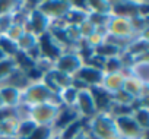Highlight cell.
Here are the masks:
<instances>
[{
	"label": "cell",
	"instance_id": "d590c367",
	"mask_svg": "<svg viewBox=\"0 0 149 139\" xmlns=\"http://www.w3.org/2000/svg\"><path fill=\"white\" fill-rule=\"evenodd\" d=\"M130 25H132L133 35H140L145 29H148V18L136 16V18L130 19Z\"/></svg>",
	"mask_w": 149,
	"mask_h": 139
},
{
	"label": "cell",
	"instance_id": "ffe728a7",
	"mask_svg": "<svg viewBox=\"0 0 149 139\" xmlns=\"http://www.w3.org/2000/svg\"><path fill=\"white\" fill-rule=\"evenodd\" d=\"M6 81H8L6 87H13V88H16V89H19V91H24L25 88H28V87L31 85V84L28 82L25 73L21 72V71H18V69H15V71L12 72V75H10Z\"/></svg>",
	"mask_w": 149,
	"mask_h": 139
},
{
	"label": "cell",
	"instance_id": "7a4b0ae2",
	"mask_svg": "<svg viewBox=\"0 0 149 139\" xmlns=\"http://www.w3.org/2000/svg\"><path fill=\"white\" fill-rule=\"evenodd\" d=\"M21 103L32 107V105H38V104H44V103H51L57 107L61 105L60 97L57 94H53L42 82L40 84H31L28 88H25L21 92Z\"/></svg>",
	"mask_w": 149,
	"mask_h": 139
},
{
	"label": "cell",
	"instance_id": "e575fe53",
	"mask_svg": "<svg viewBox=\"0 0 149 139\" xmlns=\"http://www.w3.org/2000/svg\"><path fill=\"white\" fill-rule=\"evenodd\" d=\"M123 69V64L120 61L118 57H110L105 59L104 63V75H110V73H120Z\"/></svg>",
	"mask_w": 149,
	"mask_h": 139
},
{
	"label": "cell",
	"instance_id": "3957f363",
	"mask_svg": "<svg viewBox=\"0 0 149 139\" xmlns=\"http://www.w3.org/2000/svg\"><path fill=\"white\" fill-rule=\"evenodd\" d=\"M57 105L51 104V103H44V104H38V105H32L29 110V119L32 122H35L37 124H47L51 126V123L54 122L57 113H58Z\"/></svg>",
	"mask_w": 149,
	"mask_h": 139
},
{
	"label": "cell",
	"instance_id": "4316f807",
	"mask_svg": "<svg viewBox=\"0 0 149 139\" xmlns=\"http://www.w3.org/2000/svg\"><path fill=\"white\" fill-rule=\"evenodd\" d=\"M88 9H89V12L100 13V15H110L111 13V5L107 0H89Z\"/></svg>",
	"mask_w": 149,
	"mask_h": 139
},
{
	"label": "cell",
	"instance_id": "8d00e7d4",
	"mask_svg": "<svg viewBox=\"0 0 149 139\" xmlns=\"http://www.w3.org/2000/svg\"><path fill=\"white\" fill-rule=\"evenodd\" d=\"M111 15H100V13H88V21L95 27V28H101V27H107L108 21H110Z\"/></svg>",
	"mask_w": 149,
	"mask_h": 139
},
{
	"label": "cell",
	"instance_id": "d6a6232c",
	"mask_svg": "<svg viewBox=\"0 0 149 139\" xmlns=\"http://www.w3.org/2000/svg\"><path fill=\"white\" fill-rule=\"evenodd\" d=\"M15 69H16V66H15L13 59H9V57L3 59L0 61V82H5L12 75V72Z\"/></svg>",
	"mask_w": 149,
	"mask_h": 139
},
{
	"label": "cell",
	"instance_id": "9a60e30c",
	"mask_svg": "<svg viewBox=\"0 0 149 139\" xmlns=\"http://www.w3.org/2000/svg\"><path fill=\"white\" fill-rule=\"evenodd\" d=\"M28 21H29V24H31V27H32V31H34V34H35L37 37L48 31L50 19H48L42 12H40L38 9L34 10V12H31V13L28 15Z\"/></svg>",
	"mask_w": 149,
	"mask_h": 139
},
{
	"label": "cell",
	"instance_id": "9c48e42d",
	"mask_svg": "<svg viewBox=\"0 0 149 139\" xmlns=\"http://www.w3.org/2000/svg\"><path fill=\"white\" fill-rule=\"evenodd\" d=\"M74 107L78 108L81 117L85 119V120H91L97 114L95 104H94L92 95L89 92V88L88 89L78 91V100H76V105H74Z\"/></svg>",
	"mask_w": 149,
	"mask_h": 139
},
{
	"label": "cell",
	"instance_id": "e0dca14e",
	"mask_svg": "<svg viewBox=\"0 0 149 139\" xmlns=\"http://www.w3.org/2000/svg\"><path fill=\"white\" fill-rule=\"evenodd\" d=\"M85 126H86V120L79 117L78 120H74L69 126H66L60 133H57V136H58V139H74L79 133H82L85 130Z\"/></svg>",
	"mask_w": 149,
	"mask_h": 139
},
{
	"label": "cell",
	"instance_id": "c3c4849f",
	"mask_svg": "<svg viewBox=\"0 0 149 139\" xmlns=\"http://www.w3.org/2000/svg\"><path fill=\"white\" fill-rule=\"evenodd\" d=\"M0 139H18L16 136H0Z\"/></svg>",
	"mask_w": 149,
	"mask_h": 139
},
{
	"label": "cell",
	"instance_id": "bcb514c9",
	"mask_svg": "<svg viewBox=\"0 0 149 139\" xmlns=\"http://www.w3.org/2000/svg\"><path fill=\"white\" fill-rule=\"evenodd\" d=\"M12 116H16L15 114V108H8V107L0 108V122L8 119V117H12Z\"/></svg>",
	"mask_w": 149,
	"mask_h": 139
},
{
	"label": "cell",
	"instance_id": "ac0fdd59",
	"mask_svg": "<svg viewBox=\"0 0 149 139\" xmlns=\"http://www.w3.org/2000/svg\"><path fill=\"white\" fill-rule=\"evenodd\" d=\"M124 85V78L121 76V73H110V75H104L102 84L101 87L104 89H107L110 94H114L120 89H123Z\"/></svg>",
	"mask_w": 149,
	"mask_h": 139
},
{
	"label": "cell",
	"instance_id": "8992f818",
	"mask_svg": "<svg viewBox=\"0 0 149 139\" xmlns=\"http://www.w3.org/2000/svg\"><path fill=\"white\" fill-rule=\"evenodd\" d=\"M38 48L41 51V57H44L53 63L64 53V50L53 40V37L50 35L48 31L38 35Z\"/></svg>",
	"mask_w": 149,
	"mask_h": 139
},
{
	"label": "cell",
	"instance_id": "83f0119b",
	"mask_svg": "<svg viewBox=\"0 0 149 139\" xmlns=\"http://www.w3.org/2000/svg\"><path fill=\"white\" fill-rule=\"evenodd\" d=\"M48 75L51 76V79L57 84V87L60 89L63 88H67V87H72V81H73V76H69L63 72H58L56 71V69H51V71L48 72Z\"/></svg>",
	"mask_w": 149,
	"mask_h": 139
},
{
	"label": "cell",
	"instance_id": "2e32d148",
	"mask_svg": "<svg viewBox=\"0 0 149 139\" xmlns=\"http://www.w3.org/2000/svg\"><path fill=\"white\" fill-rule=\"evenodd\" d=\"M21 92L19 89L13 87H0V97L3 100L5 107L8 108H16L21 104Z\"/></svg>",
	"mask_w": 149,
	"mask_h": 139
},
{
	"label": "cell",
	"instance_id": "277c9868",
	"mask_svg": "<svg viewBox=\"0 0 149 139\" xmlns=\"http://www.w3.org/2000/svg\"><path fill=\"white\" fill-rule=\"evenodd\" d=\"M82 64H84V61L78 56V53H74V51H64L54 61V67L53 69H56V71H58V72H63V73H66L69 76H73L82 67Z\"/></svg>",
	"mask_w": 149,
	"mask_h": 139
},
{
	"label": "cell",
	"instance_id": "52a82bcc",
	"mask_svg": "<svg viewBox=\"0 0 149 139\" xmlns=\"http://www.w3.org/2000/svg\"><path fill=\"white\" fill-rule=\"evenodd\" d=\"M114 123H116L118 135L123 139H140V136L145 132L137 126V123L134 122V119L132 116L117 117V119H114Z\"/></svg>",
	"mask_w": 149,
	"mask_h": 139
},
{
	"label": "cell",
	"instance_id": "1f68e13d",
	"mask_svg": "<svg viewBox=\"0 0 149 139\" xmlns=\"http://www.w3.org/2000/svg\"><path fill=\"white\" fill-rule=\"evenodd\" d=\"M53 136H54V132H53L51 126L37 124V127L34 129V132L26 139H51Z\"/></svg>",
	"mask_w": 149,
	"mask_h": 139
},
{
	"label": "cell",
	"instance_id": "7dc6e473",
	"mask_svg": "<svg viewBox=\"0 0 149 139\" xmlns=\"http://www.w3.org/2000/svg\"><path fill=\"white\" fill-rule=\"evenodd\" d=\"M74 139H88V138H86V132L84 130L82 133H79V135H78L76 138H74Z\"/></svg>",
	"mask_w": 149,
	"mask_h": 139
},
{
	"label": "cell",
	"instance_id": "ba28073f",
	"mask_svg": "<svg viewBox=\"0 0 149 139\" xmlns=\"http://www.w3.org/2000/svg\"><path fill=\"white\" fill-rule=\"evenodd\" d=\"M81 117L79 111L76 107H66V105H60L58 113L54 119V122L51 123V129L53 132H61L66 126H69L72 122L78 120Z\"/></svg>",
	"mask_w": 149,
	"mask_h": 139
},
{
	"label": "cell",
	"instance_id": "7402d4cb",
	"mask_svg": "<svg viewBox=\"0 0 149 139\" xmlns=\"http://www.w3.org/2000/svg\"><path fill=\"white\" fill-rule=\"evenodd\" d=\"M13 61H15V66H16L18 71H21V72H24V73L28 72L29 69H32V67L35 66V61H34L32 59H29L25 51H21V50L15 54Z\"/></svg>",
	"mask_w": 149,
	"mask_h": 139
},
{
	"label": "cell",
	"instance_id": "b9f144b4",
	"mask_svg": "<svg viewBox=\"0 0 149 139\" xmlns=\"http://www.w3.org/2000/svg\"><path fill=\"white\" fill-rule=\"evenodd\" d=\"M79 27V32H81V37H82V40H86L89 35H92L95 31H97V28L86 19V21H84L81 25H78Z\"/></svg>",
	"mask_w": 149,
	"mask_h": 139
},
{
	"label": "cell",
	"instance_id": "4fadbf2b",
	"mask_svg": "<svg viewBox=\"0 0 149 139\" xmlns=\"http://www.w3.org/2000/svg\"><path fill=\"white\" fill-rule=\"evenodd\" d=\"M89 92L92 95L97 113H108V110H110V107L113 104L111 94L107 89H104L102 87H91Z\"/></svg>",
	"mask_w": 149,
	"mask_h": 139
},
{
	"label": "cell",
	"instance_id": "7c38bea8",
	"mask_svg": "<svg viewBox=\"0 0 149 139\" xmlns=\"http://www.w3.org/2000/svg\"><path fill=\"white\" fill-rule=\"evenodd\" d=\"M111 5V16H117V18H124V19H133L136 16H139L137 13V2H110Z\"/></svg>",
	"mask_w": 149,
	"mask_h": 139
},
{
	"label": "cell",
	"instance_id": "d4e9b609",
	"mask_svg": "<svg viewBox=\"0 0 149 139\" xmlns=\"http://www.w3.org/2000/svg\"><path fill=\"white\" fill-rule=\"evenodd\" d=\"M58 97H60L61 105H66V107H74V105H76V100H78V89H74L73 87L63 88V89L60 91Z\"/></svg>",
	"mask_w": 149,
	"mask_h": 139
},
{
	"label": "cell",
	"instance_id": "f1b7e54d",
	"mask_svg": "<svg viewBox=\"0 0 149 139\" xmlns=\"http://www.w3.org/2000/svg\"><path fill=\"white\" fill-rule=\"evenodd\" d=\"M16 44H18V48H19L21 51H28L29 48H32V47H35V45L38 44V37H37L35 34L24 32V34L21 35V38L16 41Z\"/></svg>",
	"mask_w": 149,
	"mask_h": 139
},
{
	"label": "cell",
	"instance_id": "8fae6325",
	"mask_svg": "<svg viewBox=\"0 0 149 139\" xmlns=\"http://www.w3.org/2000/svg\"><path fill=\"white\" fill-rule=\"evenodd\" d=\"M73 78H76L79 81H82L85 85L91 87H101L102 79H104V72L97 71L94 67H89L86 64H82V67L73 75Z\"/></svg>",
	"mask_w": 149,
	"mask_h": 139
},
{
	"label": "cell",
	"instance_id": "f546056e",
	"mask_svg": "<svg viewBox=\"0 0 149 139\" xmlns=\"http://www.w3.org/2000/svg\"><path fill=\"white\" fill-rule=\"evenodd\" d=\"M132 117L134 119V122L137 123V126L142 130H148L149 129V110L148 108H137V110H134Z\"/></svg>",
	"mask_w": 149,
	"mask_h": 139
},
{
	"label": "cell",
	"instance_id": "7bdbcfd3",
	"mask_svg": "<svg viewBox=\"0 0 149 139\" xmlns=\"http://www.w3.org/2000/svg\"><path fill=\"white\" fill-rule=\"evenodd\" d=\"M24 34V28H22V25H15V24H12V27L6 31V37L9 38V40H12V41H18L19 38H21V35Z\"/></svg>",
	"mask_w": 149,
	"mask_h": 139
},
{
	"label": "cell",
	"instance_id": "44dd1931",
	"mask_svg": "<svg viewBox=\"0 0 149 139\" xmlns=\"http://www.w3.org/2000/svg\"><path fill=\"white\" fill-rule=\"evenodd\" d=\"M19 120L16 116L8 117L0 122V136H16Z\"/></svg>",
	"mask_w": 149,
	"mask_h": 139
},
{
	"label": "cell",
	"instance_id": "ee69618b",
	"mask_svg": "<svg viewBox=\"0 0 149 139\" xmlns=\"http://www.w3.org/2000/svg\"><path fill=\"white\" fill-rule=\"evenodd\" d=\"M104 40H105V37L102 35V34H100V32H94L92 35H89L85 41L88 43V45L91 47V48H95V47H98V45H101L102 43H104Z\"/></svg>",
	"mask_w": 149,
	"mask_h": 139
},
{
	"label": "cell",
	"instance_id": "681fc988",
	"mask_svg": "<svg viewBox=\"0 0 149 139\" xmlns=\"http://www.w3.org/2000/svg\"><path fill=\"white\" fill-rule=\"evenodd\" d=\"M140 139H148V130H145V132H143V135L140 136Z\"/></svg>",
	"mask_w": 149,
	"mask_h": 139
},
{
	"label": "cell",
	"instance_id": "5bb4252c",
	"mask_svg": "<svg viewBox=\"0 0 149 139\" xmlns=\"http://www.w3.org/2000/svg\"><path fill=\"white\" fill-rule=\"evenodd\" d=\"M123 89L126 92H129L133 98H139V97H148V82H142L139 78L132 76L124 79V85Z\"/></svg>",
	"mask_w": 149,
	"mask_h": 139
},
{
	"label": "cell",
	"instance_id": "60d3db41",
	"mask_svg": "<svg viewBox=\"0 0 149 139\" xmlns=\"http://www.w3.org/2000/svg\"><path fill=\"white\" fill-rule=\"evenodd\" d=\"M104 63H105V59L101 57V56H97L95 53H94L89 59H86V60L84 61V64H86V66H89V67H94V69H97V71H101V72H104Z\"/></svg>",
	"mask_w": 149,
	"mask_h": 139
},
{
	"label": "cell",
	"instance_id": "603a6c76",
	"mask_svg": "<svg viewBox=\"0 0 149 139\" xmlns=\"http://www.w3.org/2000/svg\"><path fill=\"white\" fill-rule=\"evenodd\" d=\"M86 19H88V13L86 12L73 9V8H70L67 10V13L63 16V21L66 22V25H81Z\"/></svg>",
	"mask_w": 149,
	"mask_h": 139
},
{
	"label": "cell",
	"instance_id": "484cf974",
	"mask_svg": "<svg viewBox=\"0 0 149 139\" xmlns=\"http://www.w3.org/2000/svg\"><path fill=\"white\" fill-rule=\"evenodd\" d=\"M0 50H2V53L9 59H13L15 54L19 51L18 44L15 41L9 40L6 35H0Z\"/></svg>",
	"mask_w": 149,
	"mask_h": 139
},
{
	"label": "cell",
	"instance_id": "f6af8a7d",
	"mask_svg": "<svg viewBox=\"0 0 149 139\" xmlns=\"http://www.w3.org/2000/svg\"><path fill=\"white\" fill-rule=\"evenodd\" d=\"M12 13L10 15H3L0 16V35H5L6 31L12 27Z\"/></svg>",
	"mask_w": 149,
	"mask_h": 139
},
{
	"label": "cell",
	"instance_id": "6da1fadb",
	"mask_svg": "<svg viewBox=\"0 0 149 139\" xmlns=\"http://www.w3.org/2000/svg\"><path fill=\"white\" fill-rule=\"evenodd\" d=\"M85 130L97 139H123L117 132L114 119L108 113H97L91 120H86Z\"/></svg>",
	"mask_w": 149,
	"mask_h": 139
},
{
	"label": "cell",
	"instance_id": "f907efd6",
	"mask_svg": "<svg viewBox=\"0 0 149 139\" xmlns=\"http://www.w3.org/2000/svg\"><path fill=\"white\" fill-rule=\"evenodd\" d=\"M5 107V104H3V100H2V97H0V108H3Z\"/></svg>",
	"mask_w": 149,
	"mask_h": 139
},
{
	"label": "cell",
	"instance_id": "4dcf8cb0",
	"mask_svg": "<svg viewBox=\"0 0 149 139\" xmlns=\"http://www.w3.org/2000/svg\"><path fill=\"white\" fill-rule=\"evenodd\" d=\"M35 127H37V123L32 122L31 119H26V120L19 122L18 132H16V138H18V139H26V138L34 132Z\"/></svg>",
	"mask_w": 149,
	"mask_h": 139
},
{
	"label": "cell",
	"instance_id": "ab89813d",
	"mask_svg": "<svg viewBox=\"0 0 149 139\" xmlns=\"http://www.w3.org/2000/svg\"><path fill=\"white\" fill-rule=\"evenodd\" d=\"M44 75L45 73L41 71L40 67H37V66H34L32 69H29L28 72H25V76H26V79H28L29 84H40V82H42Z\"/></svg>",
	"mask_w": 149,
	"mask_h": 139
},
{
	"label": "cell",
	"instance_id": "5b68a950",
	"mask_svg": "<svg viewBox=\"0 0 149 139\" xmlns=\"http://www.w3.org/2000/svg\"><path fill=\"white\" fill-rule=\"evenodd\" d=\"M70 8V2L67 0H45V2H40L38 10L42 12L50 21H54L61 19Z\"/></svg>",
	"mask_w": 149,
	"mask_h": 139
},
{
	"label": "cell",
	"instance_id": "cb8c5ba5",
	"mask_svg": "<svg viewBox=\"0 0 149 139\" xmlns=\"http://www.w3.org/2000/svg\"><path fill=\"white\" fill-rule=\"evenodd\" d=\"M94 53L97 56L104 57V59H110V57H118V54L121 53V48H118V47H116V45L104 41L101 45H98V47L94 48Z\"/></svg>",
	"mask_w": 149,
	"mask_h": 139
},
{
	"label": "cell",
	"instance_id": "30bf717a",
	"mask_svg": "<svg viewBox=\"0 0 149 139\" xmlns=\"http://www.w3.org/2000/svg\"><path fill=\"white\" fill-rule=\"evenodd\" d=\"M107 32L110 35L114 37H120V38H130L133 35L132 31V25L129 19L124 18H117V16H110V21L107 24Z\"/></svg>",
	"mask_w": 149,
	"mask_h": 139
},
{
	"label": "cell",
	"instance_id": "836d02e7",
	"mask_svg": "<svg viewBox=\"0 0 149 139\" xmlns=\"http://www.w3.org/2000/svg\"><path fill=\"white\" fill-rule=\"evenodd\" d=\"M108 114L113 117V119H117V117H124V116H132L133 114V110L130 105H123V104H117V103H113L110 110H108Z\"/></svg>",
	"mask_w": 149,
	"mask_h": 139
},
{
	"label": "cell",
	"instance_id": "f35d334b",
	"mask_svg": "<svg viewBox=\"0 0 149 139\" xmlns=\"http://www.w3.org/2000/svg\"><path fill=\"white\" fill-rule=\"evenodd\" d=\"M111 97H113V103L123 104V105H130V104L133 103V100H134V98H133L129 92H126L124 89H120V91L111 94Z\"/></svg>",
	"mask_w": 149,
	"mask_h": 139
},
{
	"label": "cell",
	"instance_id": "816d5d0a",
	"mask_svg": "<svg viewBox=\"0 0 149 139\" xmlns=\"http://www.w3.org/2000/svg\"><path fill=\"white\" fill-rule=\"evenodd\" d=\"M51 139H58V136H57V135H54V136H53Z\"/></svg>",
	"mask_w": 149,
	"mask_h": 139
},
{
	"label": "cell",
	"instance_id": "d6986e66",
	"mask_svg": "<svg viewBox=\"0 0 149 139\" xmlns=\"http://www.w3.org/2000/svg\"><path fill=\"white\" fill-rule=\"evenodd\" d=\"M148 50H149V41H146V40L140 38V37H137L134 40H130L129 44L124 48V51L130 53L133 57H137L140 54H145V53H148Z\"/></svg>",
	"mask_w": 149,
	"mask_h": 139
},
{
	"label": "cell",
	"instance_id": "74e56055",
	"mask_svg": "<svg viewBox=\"0 0 149 139\" xmlns=\"http://www.w3.org/2000/svg\"><path fill=\"white\" fill-rule=\"evenodd\" d=\"M21 2H15V0H0V16L3 15H10L19 8Z\"/></svg>",
	"mask_w": 149,
	"mask_h": 139
}]
</instances>
